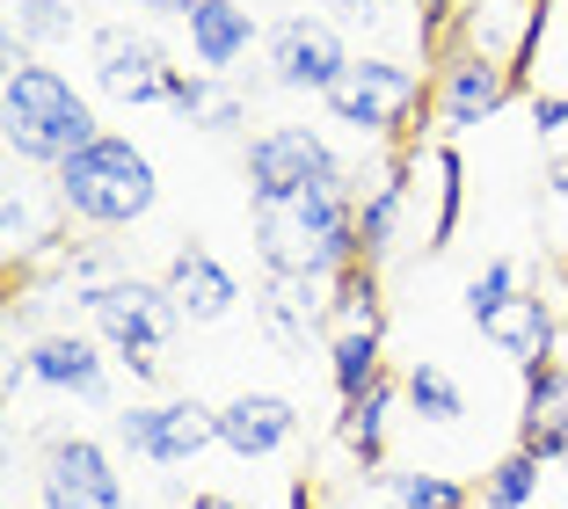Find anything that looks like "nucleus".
<instances>
[{
	"mask_svg": "<svg viewBox=\"0 0 568 509\" xmlns=\"http://www.w3.org/2000/svg\"><path fill=\"white\" fill-rule=\"evenodd\" d=\"M248 226L263 269H284V277H343L351 263H365L351 175L292 190V197H248Z\"/></svg>",
	"mask_w": 568,
	"mask_h": 509,
	"instance_id": "1",
	"label": "nucleus"
},
{
	"mask_svg": "<svg viewBox=\"0 0 568 509\" xmlns=\"http://www.w3.org/2000/svg\"><path fill=\"white\" fill-rule=\"evenodd\" d=\"M0 139H8V153H16L22 167H59L73 161L81 146H95V110H88V95L67 81L59 67H44V59H22V51H8V88H0Z\"/></svg>",
	"mask_w": 568,
	"mask_h": 509,
	"instance_id": "2",
	"label": "nucleus"
},
{
	"mask_svg": "<svg viewBox=\"0 0 568 509\" xmlns=\"http://www.w3.org/2000/svg\"><path fill=\"white\" fill-rule=\"evenodd\" d=\"M88 313V328L102 335V349L139 378V386H161L168 371V343L183 335V313L168 298L161 277H110L95 292H73Z\"/></svg>",
	"mask_w": 568,
	"mask_h": 509,
	"instance_id": "3",
	"label": "nucleus"
},
{
	"mask_svg": "<svg viewBox=\"0 0 568 509\" xmlns=\"http://www.w3.org/2000/svg\"><path fill=\"white\" fill-rule=\"evenodd\" d=\"M51 197H59V212H73L81 226H139V218L153 212V197H161V175H153V161L132 146V139H110L102 132L95 146H81L59 175H51Z\"/></svg>",
	"mask_w": 568,
	"mask_h": 509,
	"instance_id": "4",
	"label": "nucleus"
},
{
	"mask_svg": "<svg viewBox=\"0 0 568 509\" xmlns=\"http://www.w3.org/2000/svg\"><path fill=\"white\" fill-rule=\"evenodd\" d=\"M321 102H328L335 124H351L357 139H394L423 102V73L408 67V59H394V51H357L351 67H343V81Z\"/></svg>",
	"mask_w": 568,
	"mask_h": 509,
	"instance_id": "5",
	"label": "nucleus"
},
{
	"mask_svg": "<svg viewBox=\"0 0 568 509\" xmlns=\"http://www.w3.org/2000/svg\"><path fill=\"white\" fill-rule=\"evenodd\" d=\"M118 444L146 466H190L219 444V408H204L190 394L183 400H132L118 415Z\"/></svg>",
	"mask_w": 568,
	"mask_h": 509,
	"instance_id": "6",
	"label": "nucleus"
},
{
	"mask_svg": "<svg viewBox=\"0 0 568 509\" xmlns=\"http://www.w3.org/2000/svg\"><path fill=\"white\" fill-rule=\"evenodd\" d=\"M88 67H95L102 95L132 102V110H153V102L175 95V73L168 67V51L153 44L146 30H132V22H102V30H88Z\"/></svg>",
	"mask_w": 568,
	"mask_h": 509,
	"instance_id": "7",
	"label": "nucleus"
},
{
	"mask_svg": "<svg viewBox=\"0 0 568 509\" xmlns=\"http://www.w3.org/2000/svg\"><path fill=\"white\" fill-rule=\"evenodd\" d=\"M351 167L335 161V146L314 124H270L248 139V197H292L314 182H343Z\"/></svg>",
	"mask_w": 568,
	"mask_h": 509,
	"instance_id": "8",
	"label": "nucleus"
},
{
	"mask_svg": "<svg viewBox=\"0 0 568 509\" xmlns=\"http://www.w3.org/2000/svg\"><path fill=\"white\" fill-rule=\"evenodd\" d=\"M351 59L357 51L343 44L335 16H284L277 30H270V81L292 88V95H328Z\"/></svg>",
	"mask_w": 568,
	"mask_h": 509,
	"instance_id": "9",
	"label": "nucleus"
},
{
	"mask_svg": "<svg viewBox=\"0 0 568 509\" xmlns=\"http://www.w3.org/2000/svg\"><path fill=\"white\" fill-rule=\"evenodd\" d=\"M335 313V277H284L263 269V292H255V320L277 349H306V335L328 328Z\"/></svg>",
	"mask_w": 568,
	"mask_h": 509,
	"instance_id": "10",
	"label": "nucleus"
},
{
	"mask_svg": "<svg viewBox=\"0 0 568 509\" xmlns=\"http://www.w3.org/2000/svg\"><path fill=\"white\" fill-rule=\"evenodd\" d=\"M510 88H518V73H510V59H488V51H459L445 67V81H437V124L445 132H467V124H481V116H496L503 102H510Z\"/></svg>",
	"mask_w": 568,
	"mask_h": 509,
	"instance_id": "11",
	"label": "nucleus"
},
{
	"mask_svg": "<svg viewBox=\"0 0 568 509\" xmlns=\"http://www.w3.org/2000/svg\"><path fill=\"white\" fill-rule=\"evenodd\" d=\"M168 298H175V313H183V328H219L226 313L241 306V284H234V269L219 263L212 247H175L168 255Z\"/></svg>",
	"mask_w": 568,
	"mask_h": 509,
	"instance_id": "12",
	"label": "nucleus"
},
{
	"mask_svg": "<svg viewBox=\"0 0 568 509\" xmlns=\"http://www.w3.org/2000/svg\"><path fill=\"white\" fill-rule=\"evenodd\" d=\"M219 444L234 459H277V451L300 444V408L284 394H234L219 408Z\"/></svg>",
	"mask_w": 568,
	"mask_h": 509,
	"instance_id": "13",
	"label": "nucleus"
},
{
	"mask_svg": "<svg viewBox=\"0 0 568 509\" xmlns=\"http://www.w3.org/2000/svg\"><path fill=\"white\" fill-rule=\"evenodd\" d=\"M481 335L503 349V357H518V371H532V364H554V343H561V306L518 284V292L481 320Z\"/></svg>",
	"mask_w": 568,
	"mask_h": 509,
	"instance_id": "14",
	"label": "nucleus"
},
{
	"mask_svg": "<svg viewBox=\"0 0 568 509\" xmlns=\"http://www.w3.org/2000/svg\"><path fill=\"white\" fill-rule=\"evenodd\" d=\"M183 30H190V59H197V73L226 81V73L255 51L263 22H255V8H241V0H197Z\"/></svg>",
	"mask_w": 568,
	"mask_h": 509,
	"instance_id": "15",
	"label": "nucleus"
},
{
	"mask_svg": "<svg viewBox=\"0 0 568 509\" xmlns=\"http://www.w3.org/2000/svg\"><path fill=\"white\" fill-rule=\"evenodd\" d=\"M518 444L532 451V459H547V466L568 459V371L561 364H532V371H525Z\"/></svg>",
	"mask_w": 568,
	"mask_h": 509,
	"instance_id": "16",
	"label": "nucleus"
},
{
	"mask_svg": "<svg viewBox=\"0 0 568 509\" xmlns=\"http://www.w3.org/2000/svg\"><path fill=\"white\" fill-rule=\"evenodd\" d=\"M30 371H37V386H51V394H81V400H95L102 394V343L95 335H44V343L30 349Z\"/></svg>",
	"mask_w": 568,
	"mask_h": 509,
	"instance_id": "17",
	"label": "nucleus"
},
{
	"mask_svg": "<svg viewBox=\"0 0 568 509\" xmlns=\"http://www.w3.org/2000/svg\"><path fill=\"white\" fill-rule=\"evenodd\" d=\"M44 480L102 495V502H124V474H118V459H110L95 437H51L44 444Z\"/></svg>",
	"mask_w": 568,
	"mask_h": 509,
	"instance_id": "18",
	"label": "nucleus"
},
{
	"mask_svg": "<svg viewBox=\"0 0 568 509\" xmlns=\"http://www.w3.org/2000/svg\"><path fill=\"white\" fill-rule=\"evenodd\" d=\"M408 161L416 153H402V161L386 167L372 190H357V247H365V263L379 269V255L394 247V233H402V204H408Z\"/></svg>",
	"mask_w": 568,
	"mask_h": 509,
	"instance_id": "19",
	"label": "nucleus"
},
{
	"mask_svg": "<svg viewBox=\"0 0 568 509\" xmlns=\"http://www.w3.org/2000/svg\"><path fill=\"white\" fill-rule=\"evenodd\" d=\"M328 335H386V298H379V269L372 263H351L343 277H335Z\"/></svg>",
	"mask_w": 568,
	"mask_h": 509,
	"instance_id": "20",
	"label": "nucleus"
},
{
	"mask_svg": "<svg viewBox=\"0 0 568 509\" xmlns=\"http://www.w3.org/2000/svg\"><path fill=\"white\" fill-rule=\"evenodd\" d=\"M386 335H328V386L335 400L351 408V400H365L372 386L386 378V357H379Z\"/></svg>",
	"mask_w": 568,
	"mask_h": 509,
	"instance_id": "21",
	"label": "nucleus"
},
{
	"mask_svg": "<svg viewBox=\"0 0 568 509\" xmlns=\"http://www.w3.org/2000/svg\"><path fill=\"white\" fill-rule=\"evenodd\" d=\"M386 408H394V378H379L365 400H351L343 408V444H351V459H357V474H379V459H386Z\"/></svg>",
	"mask_w": 568,
	"mask_h": 509,
	"instance_id": "22",
	"label": "nucleus"
},
{
	"mask_svg": "<svg viewBox=\"0 0 568 509\" xmlns=\"http://www.w3.org/2000/svg\"><path fill=\"white\" fill-rule=\"evenodd\" d=\"M539 480H547V459H532L525 444H510L481 474V509H539Z\"/></svg>",
	"mask_w": 568,
	"mask_h": 509,
	"instance_id": "23",
	"label": "nucleus"
},
{
	"mask_svg": "<svg viewBox=\"0 0 568 509\" xmlns=\"http://www.w3.org/2000/svg\"><path fill=\"white\" fill-rule=\"evenodd\" d=\"M73 37V0H16V22H8V51L37 59L44 44H67Z\"/></svg>",
	"mask_w": 568,
	"mask_h": 509,
	"instance_id": "24",
	"label": "nucleus"
},
{
	"mask_svg": "<svg viewBox=\"0 0 568 509\" xmlns=\"http://www.w3.org/2000/svg\"><path fill=\"white\" fill-rule=\"evenodd\" d=\"M0 241H8V255H37L51 241V212L37 197V182H8V197H0Z\"/></svg>",
	"mask_w": 568,
	"mask_h": 509,
	"instance_id": "25",
	"label": "nucleus"
},
{
	"mask_svg": "<svg viewBox=\"0 0 568 509\" xmlns=\"http://www.w3.org/2000/svg\"><path fill=\"white\" fill-rule=\"evenodd\" d=\"M386 502L394 509H474L481 495L459 488L452 474H423L416 466V474H386Z\"/></svg>",
	"mask_w": 568,
	"mask_h": 509,
	"instance_id": "26",
	"label": "nucleus"
},
{
	"mask_svg": "<svg viewBox=\"0 0 568 509\" xmlns=\"http://www.w3.org/2000/svg\"><path fill=\"white\" fill-rule=\"evenodd\" d=\"M402 394H408V408H416L423 423H459V415H467V394L452 386L445 364H408Z\"/></svg>",
	"mask_w": 568,
	"mask_h": 509,
	"instance_id": "27",
	"label": "nucleus"
},
{
	"mask_svg": "<svg viewBox=\"0 0 568 509\" xmlns=\"http://www.w3.org/2000/svg\"><path fill=\"white\" fill-rule=\"evenodd\" d=\"M430 190H437V218H430V241L423 247H452V226H459V182H467V167H459V153L452 146H430Z\"/></svg>",
	"mask_w": 568,
	"mask_h": 509,
	"instance_id": "28",
	"label": "nucleus"
},
{
	"mask_svg": "<svg viewBox=\"0 0 568 509\" xmlns=\"http://www.w3.org/2000/svg\"><path fill=\"white\" fill-rule=\"evenodd\" d=\"M518 284H525V277H518V263H488L481 277L467 284V313H474V328H481V320H488V313H496L510 292H518Z\"/></svg>",
	"mask_w": 568,
	"mask_h": 509,
	"instance_id": "29",
	"label": "nucleus"
},
{
	"mask_svg": "<svg viewBox=\"0 0 568 509\" xmlns=\"http://www.w3.org/2000/svg\"><path fill=\"white\" fill-rule=\"evenodd\" d=\"M241 124H248V95H234V88H219L212 102H204V116H197V132H241Z\"/></svg>",
	"mask_w": 568,
	"mask_h": 509,
	"instance_id": "30",
	"label": "nucleus"
},
{
	"mask_svg": "<svg viewBox=\"0 0 568 509\" xmlns=\"http://www.w3.org/2000/svg\"><path fill=\"white\" fill-rule=\"evenodd\" d=\"M212 95H219V81H212V73H175V95H168V110H183L190 124H197Z\"/></svg>",
	"mask_w": 568,
	"mask_h": 509,
	"instance_id": "31",
	"label": "nucleus"
},
{
	"mask_svg": "<svg viewBox=\"0 0 568 509\" xmlns=\"http://www.w3.org/2000/svg\"><path fill=\"white\" fill-rule=\"evenodd\" d=\"M328 8H335V30H343V22H351V30H379V22L386 16H394V0H328Z\"/></svg>",
	"mask_w": 568,
	"mask_h": 509,
	"instance_id": "32",
	"label": "nucleus"
},
{
	"mask_svg": "<svg viewBox=\"0 0 568 509\" xmlns=\"http://www.w3.org/2000/svg\"><path fill=\"white\" fill-rule=\"evenodd\" d=\"M37 509H124V502H102V495H81V488L44 480V488H37Z\"/></svg>",
	"mask_w": 568,
	"mask_h": 509,
	"instance_id": "33",
	"label": "nucleus"
},
{
	"mask_svg": "<svg viewBox=\"0 0 568 509\" xmlns=\"http://www.w3.org/2000/svg\"><path fill=\"white\" fill-rule=\"evenodd\" d=\"M532 124L539 132H561L568 124V95H532Z\"/></svg>",
	"mask_w": 568,
	"mask_h": 509,
	"instance_id": "34",
	"label": "nucleus"
},
{
	"mask_svg": "<svg viewBox=\"0 0 568 509\" xmlns=\"http://www.w3.org/2000/svg\"><path fill=\"white\" fill-rule=\"evenodd\" d=\"M30 378H37V371H30V357H8V364H0V394L16 400L22 386H30Z\"/></svg>",
	"mask_w": 568,
	"mask_h": 509,
	"instance_id": "35",
	"label": "nucleus"
},
{
	"mask_svg": "<svg viewBox=\"0 0 568 509\" xmlns=\"http://www.w3.org/2000/svg\"><path fill=\"white\" fill-rule=\"evenodd\" d=\"M132 8H146V16H175V22H190V8H197V0H132Z\"/></svg>",
	"mask_w": 568,
	"mask_h": 509,
	"instance_id": "36",
	"label": "nucleus"
},
{
	"mask_svg": "<svg viewBox=\"0 0 568 509\" xmlns=\"http://www.w3.org/2000/svg\"><path fill=\"white\" fill-rule=\"evenodd\" d=\"M539 182H547V197H568V153H561V161H547V175H539Z\"/></svg>",
	"mask_w": 568,
	"mask_h": 509,
	"instance_id": "37",
	"label": "nucleus"
},
{
	"mask_svg": "<svg viewBox=\"0 0 568 509\" xmlns=\"http://www.w3.org/2000/svg\"><path fill=\"white\" fill-rule=\"evenodd\" d=\"M183 509H241V502H234V495H190Z\"/></svg>",
	"mask_w": 568,
	"mask_h": 509,
	"instance_id": "38",
	"label": "nucleus"
},
{
	"mask_svg": "<svg viewBox=\"0 0 568 509\" xmlns=\"http://www.w3.org/2000/svg\"><path fill=\"white\" fill-rule=\"evenodd\" d=\"M561 335H568V269H561Z\"/></svg>",
	"mask_w": 568,
	"mask_h": 509,
	"instance_id": "39",
	"label": "nucleus"
},
{
	"mask_svg": "<svg viewBox=\"0 0 568 509\" xmlns=\"http://www.w3.org/2000/svg\"><path fill=\"white\" fill-rule=\"evenodd\" d=\"M386 509H394V502H386Z\"/></svg>",
	"mask_w": 568,
	"mask_h": 509,
	"instance_id": "40",
	"label": "nucleus"
}]
</instances>
